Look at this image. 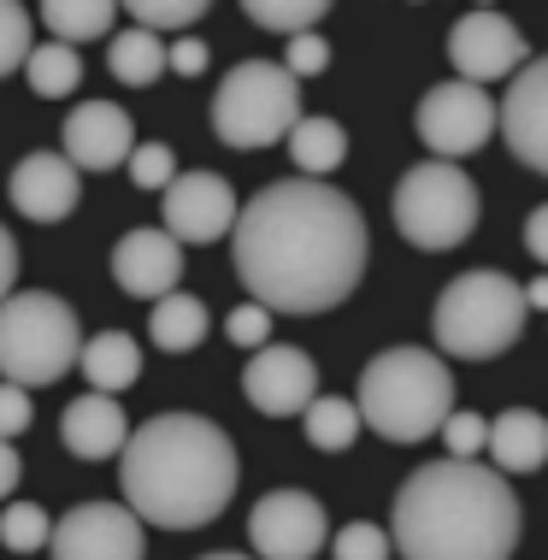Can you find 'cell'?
Here are the masks:
<instances>
[{
    "mask_svg": "<svg viewBox=\"0 0 548 560\" xmlns=\"http://www.w3.org/2000/svg\"><path fill=\"white\" fill-rule=\"evenodd\" d=\"M236 278L266 313H330L365 278V219L330 184H266L231 224Z\"/></svg>",
    "mask_w": 548,
    "mask_h": 560,
    "instance_id": "cell-1",
    "label": "cell"
},
{
    "mask_svg": "<svg viewBox=\"0 0 548 560\" xmlns=\"http://www.w3.org/2000/svg\"><path fill=\"white\" fill-rule=\"evenodd\" d=\"M520 495L495 466L436 460L395 490L389 542L401 560H513L520 549Z\"/></svg>",
    "mask_w": 548,
    "mask_h": 560,
    "instance_id": "cell-2",
    "label": "cell"
},
{
    "mask_svg": "<svg viewBox=\"0 0 548 560\" xmlns=\"http://www.w3.org/2000/svg\"><path fill=\"white\" fill-rule=\"evenodd\" d=\"M125 508L160 532L212 525L236 495V443L201 413H160L125 443Z\"/></svg>",
    "mask_w": 548,
    "mask_h": 560,
    "instance_id": "cell-3",
    "label": "cell"
},
{
    "mask_svg": "<svg viewBox=\"0 0 548 560\" xmlns=\"http://www.w3.org/2000/svg\"><path fill=\"white\" fill-rule=\"evenodd\" d=\"M354 407L384 443H424L454 413V372L431 348H384L365 360Z\"/></svg>",
    "mask_w": 548,
    "mask_h": 560,
    "instance_id": "cell-4",
    "label": "cell"
},
{
    "mask_svg": "<svg viewBox=\"0 0 548 560\" xmlns=\"http://www.w3.org/2000/svg\"><path fill=\"white\" fill-rule=\"evenodd\" d=\"M525 313L530 307L520 283L495 266H478V271H460L436 295L431 330H436V348L454 360H495L525 337Z\"/></svg>",
    "mask_w": 548,
    "mask_h": 560,
    "instance_id": "cell-5",
    "label": "cell"
},
{
    "mask_svg": "<svg viewBox=\"0 0 548 560\" xmlns=\"http://www.w3.org/2000/svg\"><path fill=\"white\" fill-rule=\"evenodd\" d=\"M83 354L78 313L48 290H12L0 301V384H59Z\"/></svg>",
    "mask_w": 548,
    "mask_h": 560,
    "instance_id": "cell-6",
    "label": "cell"
},
{
    "mask_svg": "<svg viewBox=\"0 0 548 560\" xmlns=\"http://www.w3.org/2000/svg\"><path fill=\"white\" fill-rule=\"evenodd\" d=\"M295 118H301V83L271 59H242L212 95V130H219L224 148H242V154L283 142L295 130Z\"/></svg>",
    "mask_w": 548,
    "mask_h": 560,
    "instance_id": "cell-7",
    "label": "cell"
},
{
    "mask_svg": "<svg viewBox=\"0 0 548 560\" xmlns=\"http://www.w3.org/2000/svg\"><path fill=\"white\" fill-rule=\"evenodd\" d=\"M395 231L413 248L443 254L478 231V184L448 160H424L395 184Z\"/></svg>",
    "mask_w": 548,
    "mask_h": 560,
    "instance_id": "cell-8",
    "label": "cell"
},
{
    "mask_svg": "<svg viewBox=\"0 0 548 560\" xmlns=\"http://www.w3.org/2000/svg\"><path fill=\"white\" fill-rule=\"evenodd\" d=\"M413 125H419V142L431 148L436 160L454 165V160L478 154V148L495 136V101H490V89L436 83V89H424Z\"/></svg>",
    "mask_w": 548,
    "mask_h": 560,
    "instance_id": "cell-9",
    "label": "cell"
},
{
    "mask_svg": "<svg viewBox=\"0 0 548 560\" xmlns=\"http://www.w3.org/2000/svg\"><path fill=\"white\" fill-rule=\"evenodd\" d=\"M330 537L325 508L307 490H271L248 513V542L260 560H313Z\"/></svg>",
    "mask_w": 548,
    "mask_h": 560,
    "instance_id": "cell-10",
    "label": "cell"
},
{
    "mask_svg": "<svg viewBox=\"0 0 548 560\" xmlns=\"http://www.w3.org/2000/svg\"><path fill=\"white\" fill-rule=\"evenodd\" d=\"M142 549H148L142 520H136L125 502L71 508L66 520L54 525V537H48L54 560H142Z\"/></svg>",
    "mask_w": 548,
    "mask_h": 560,
    "instance_id": "cell-11",
    "label": "cell"
},
{
    "mask_svg": "<svg viewBox=\"0 0 548 560\" xmlns=\"http://www.w3.org/2000/svg\"><path fill=\"white\" fill-rule=\"evenodd\" d=\"M448 59H454V71H460V83L483 89V83H501L525 66V36L513 19L478 7L448 30Z\"/></svg>",
    "mask_w": 548,
    "mask_h": 560,
    "instance_id": "cell-12",
    "label": "cell"
},
{
    "mask_svg": "<svg viewBox=\"0 0 548 560\" xmlns=\"http://www.w3.org/2000/svg\"><path fill=\"white\" fill-rule=\"evenodd\" d=\"M242 213V201H236V189L224 184L219 172H183L172 177V189H165V236L177 242H219V236H231V224Z\"/></svg>",
    "mask_w": 548,
    "mask_h": 560,
    "instance_id": "cell-13",
    "label": "cell"
},
{
    "mask_svg": "<svg viewBox=\"0 0 548 560\" xmlns=\"http://www.w3.org/2000/svg\"><path fill=\"white\" fill-rule=\"evenodd\" d=\"M242 396L260 407V413H271V419L307 413L313 396H318V366L301 354V348L266 342L260 354L248 360V372H242Z\"/></svg>",
    "mask_w": 548,
    "mask_h": 560,
    "instance_id": "cell-14",
    "label": "cell"
},
{
    "mask_svg": "<svg viewBox=\"0 0 548 560\" xmlns=\"http://www.w3.org/2000/svg\"><path fill=\"white\" fill-rule=\"evenodd\" d=\"M495 130L513 148V160L548 177V54L530 59L520 78H513L508 101L495 107Z\"/></svg>",
    "mask_w": 548,
    "mask_h": 560,
    "instance_id": "cell-15",
    "label": "cell"
},
{
    "mask_svg": "<svg viewBox=\"0 0 548 560\" xmlns=\"http://www.w3.org/2000/svg\"><path fill=\"white\" fill-rule=\"evenodd\" d=\"M113 278L118 290L136 301H160L183 283V248L160 224H142V231H125L113 248Z\"/></svg>",
    "mask_w": 548,
    "mask_h": 560,
    "instance_id": "cell-16",
    "label": "cell"
},
{
    "mask_svg": "<svg viewBox=\"0 0 548 560\" xmlns=\"http://www.w3.org/2000/svg\"><path fill=\"white\" fill-rule=\"evenodd\" d=\"M59 136H66V160L78 165V172H113V165H125L130 148H136L130 113L113 107V101H83V107H71Z\"/></svg>",
    "mask_w": 548,
    "mask_h": 560,
    "instance_id": "cell-17",
    "label": "cell"
},
{
    "mask_svg": "<svg viewBox=\"0 0 548 560\" xmlns=\"http://www.w3.org/2000/svg\"><path fill=\"white\" fill-rule=\"evenodd\" d=\"M12 207H19L24 219H42V224H54V219H66L71 207H78V195H83V177H78V165H71L66 154H24L19 165H12Z\"/></svg>",
    "mask_w": 548,
    "mask_h": 560,
    "instance_id": "cell-18",
    "label": "cell"
},
{
    "mask_svg": "<svg viewBox=\"0 0 548 560\" xmlns=\"http://www.w3.org/2000/svg\"><path fill=\"white\" fill-rule=\"evenodd\" d=\"M59 443H66L71 454H83V460H113V454H125L130 443V419L125 407H118V396H78L59 413Z\"/></svg>",
    "mask_w": 548,
    "mask_h": 560,
    "instance_id": "cell-19",
    "label": "cell"
},
{
    "mask_svg": "<svg viewBox=\"0 0 548 560\" xmlns=\"http://www.w3.org/2000/svg\"><path fill=\"white\" fill-rule=\"evenodd\" d=\"M490 460L501 478L513 472H543L548 466V419L537 413V407H508V413L490 419Z\"/></svg>",
    "mask_w": 548,
    "mask_h": 560,
    "instance_id": "cell-20",
    "label": "cell"
},
{
    "mask_svg": "<svg viewBox=\"0 0 548 560\" xmlns=\"http://www.w3.org/2000/svg\"><path fill=\"white\" fill-rule=\"evenodd\" d=\"M78 372L89 377L95 396H118V389H130L136 377H142V348H136V337H125V330H101V337L83 342Z\"/></svg>",
    "mask_w": 548,
    "mask_h": 560,
    "instance_id": "cell-21",
    "label": "cell"
},
{
    "mask_svg": "<svg viewBox=\"0 0 548 560\" xmlns=\"http://www.w3.org/2000/svg\"><path fill=\"white\" fill-rule=\"evenodd\" d=\"M148 337H154V348H165V354H189V348L207 342V307L195 295H160L154 313H148Z\"/></svg>",
    "mask_w": 548,
    "mask_h": 560,
    "instance_id": "cell-22",
    "label": "cell"
},
{
    "mask_svg": "<svg viewBox=\"0 0 548 560\" xmlns=\"http://www.w3.org/2000/svg\"><path fill=\"white\" fill-rule=\"evenodd\" d=\"M283 142H289L295 172H307V177H325L348 160V136H342L337 118H295V130H289Z\"/></svg>",
    "mask_w": 548,
    "mask_h": 560,
    "instance_id": "cell-23",
    "label": "cell"
},
{
    "mask_svg": "<svg viewBox=\"0 0 548 560\" xmlns=\"http://www.w3.org/2000/svg\"><path fill=\"white\" fill-rule=\"evenodd\" d=\"M42 24L54 30V42L78 48V42H101V36H113L118 7H113V0H48V7H42Z\"/></svg>",
    "mask_w": 548,
    "mask_h": 560,
    "instance_id": "cell-24",
    "label": "cell"
},
{
    "mask_svg": "<svg viewBox=\"0 0 548 560\" xmlns=\"http://www.w3.org/2000/svg\"><path fill=\"white\" fill-rule=\"evenodd\" d=\"M106 66H113L118 83L148 89V83H160V71H165V42L130 24V30H118V36H113V48H106Z\"/></svg>",
    "mask_w": 548,
    "mask_h": 560,
    "instance_id": "cell-25",
    "label": "cell"
},
{
    "mask_svg": "<svg viewBox=\"0 0 548 560\" xmlns=\"http://www.w3.org/2000/svg\"><path fill=\"white\" fill-rule=\"evenodd\" d=\"M24 78L42 101H66L71 89L83 83V59H78V48H66V42H36L24 59Z\"/></svg>",
    "mask_w": 548,
    "mask_h": 560,
    "instance_id": "cell-26",
    "label": "cell"
},
{
    "mask_svg": "<svg viewBox=\"0 0 548 560\" xmlns=\"http://www.w3.org/2000/svg\"><path fill=\"white\" fill-rule=\"evenodd\" d=\"M301 425H307L313 448L342 454V448H354V436H360V407L342 401V396H313V407L301 413Z\"/></svg>",
    "mask_w": 548,
    "mask_h": 560,
    "instance_id": "cell-27",
    "label": "cell"
},
{
    "mask_svg": "<svg viewBox=\"0 0 548 560\" xmlns=\"http://www.w3.org/2000/svg\"><path fill=\"white\" fill-rule=\"evenodd\" d=\"M325 0H248V19L266 24V30H283L289 42L307 36L313 24H325Z\"/></svg>",
    "mask_w": 548,
    "mask_h": 560,
    "instance_id": "cell-28",
    "label": "cell"
},
{
    "mask_svg": "<svg viewBox=\"0 0 548 560\" xmlns=\"http://www.w3.org/2000/svg\"><path fill=\"white\" fill-rule=\"evenodd\" d=\"M48 537H54L48 508H36V502H12L7 513H0V542H7V549L36 555V549H48Z\"/></svg>",
    "mask_w": 548,
    "mask_h": 560,
    "instance_id": "cell-29",
    "label": "cell"
},
{
    "mask_svg": "<svg viewBox=\"0 0 548 560\" xmlns=\"http://www.w3.org/2000/svg\"><path fill=\"white\" fill-rule=\"evenodd\" d=\"M207 19V0H136L130 7V24L160 36V30H189Z\"/></svg>",
    "mask_w": 548,
    "mask_h": 560,
    "instance_id": "cell-30",
    "label": "cell"
},
{
    "mask_svg": "<svg viewBox=\"0 0 548 560\" xmlns=\"http://www.w3.org/2000/svg\"><path fill=\"white\" fill-rule=\"evenodd\" d=\"M125 165H130V184L136 189H154V195H165V189H172V177H177V154L165 142H136Z\"/></svg>",
    "mask_w": 548,
    "mask_h": 560,
    "instance_id": "cell-31",
    "label": "cell"
},
{
    "mask_svg": "<svg viewBox=\"0 0 548 560\" xmlns=\"http://www.w3.org/2000/svg\"><path fill=\"white\" fill-rule=\"evenodd\" d=\"M30 7H19V0H0V78L7 71H19L30 59Z\"/></svg>",
    "mask_w": 548,
    "mask_h": 560,
    "instance_id": "cell-32",
    "label": "cell"
},
{
    "mask_svg": "<svg viewBox=\"0 0 548 560\" xmlns=\"http://www.w3.org/2000/svg\"><path fill=\"white\" fill-rule=\"evenodd\" d=\"M330 555L337 560H389V532L384 525H342L337 537H330Z\"/></svg>",
    "mask_w": 548,
    "mask_h": 560,
    "instance_id": "cell-33",
    "label": "cell"
},
{
    "mask_svg": "<svg viewBox=\"0 0 548 560\" xmlns=\"http://www.w3.org/2000/svg\"><path fill=\"white\" fill-rule=\"evenodd\" d=\"M443 443H448V460H471V454H478L483 443H490V419L483 413H448L443 419Z\"/></svg>",
    "mask_w": 548,
    "mask_h": 560,
    "instance_id": "cell-34",
    "label": "cell"
},
{
    "mask_svg": "<svg viewBox=\"0 0 548 560\" xmlns=\"http://www.w3.org/2000/svg\"><path fill=\"white\" fill-rule=\"evenodd\" d=\"M325 66H330V42L318 36V30H307V36H295V42L283 48V71H289L295 83H301V78H318Z\"/></svg>",
    "mask_w": 548,
    "mask_h": 560,
    "instance_id": "cell-35",
    "label": "cell"
},
{
    "mask_svg": "<svg viewBox=\"0 0 548 560\" xmlns=\"http://www.w3.org/2000/svg\"><path fill=\"white\" fill-rule=\"evenodd\" d=\"M224 330H231L236 348H254V354H260L266 337H271V313L260 307V301H248V307H236L231 319H224Z\"/></svg>",
    "mask_w": 548,
    "mask_h": 560,
    "instance_id": "cell-36",
    "label": "cell"
},
{
    "mask_svg": "<svg viewBox=\"0 0 548 560\" xmlns=\"http://www.w3.org/2000/svg\"><path fill=\"white\" fill-rule=\"evenodd\" d=\"M30 396L19 384H0V443H12V436H24L30 431Z\"/></svg>",
    "mask_w": 548,
    "mask_h": 560,
    "instance_id": "cell-37",
    "label": "cell"
},
{
    "mask_svg": "<svg viewBox=\"0 0 548 560\" xmlns=\"http://www.w3.org/2000/svg\"><path fill=\"white\" fill-rule=\"evenodd\" d=\"M165 71H177V78H201L207 71V42H195V36H183L165 48Z\"/></svg>",
    "mask_w": 548,
    "mask_h": 560,
    "instance_id": "cell-38",
    "label": "cell"
},
{
    "mask_svg": "<svg viewBox=\"0 0 548 560\" xmlns=\"http://www.w3.org/2000/svg\"><path fill=\"white\" fill-rule=\"evenodd\" d=\"M12 290H19V242H12V231L0 224V301H7Z\"/></svg>",
    "mask_w": 548,
    "mask_h": 560,
    "instance_id": "cell-39",
    "label": "cell"
},
{
    "mask_svg": "<svg viewBox=\"0 0 548 560\" xmlns=\"http://www.w3.org/2000/svg\"><path fill=\"white\" fill-rule=\"evenodd\" d=\"M525 248H530V254H537V260L548 266V201H543L537 213L525 219Z\"/></svg>",
    "mask_w": 548,
    "mask_h": 560,
    "instance_id": "cell-40",
    "label": "cell"
},
{
    "mask_svg": "<svg viewBox=\"0 0 548 560\" xmlns=\"http://www.w3.org/2000/svg\"><path fill=\"white\" fill-rule=\"evenodd\" d=\"M19 472H24V466H19V448H12V443H0V502L12 495V483H19Z\"/></svg>",
    "mask_w": 548,
    "mask_h": 560,
    "instance_id": "cell-41",
    "label": "cell"
},
{
    "mask_svg": "<svg viewBox=\"0 0 548 560\" xmlns=\"http://www.w3.org/2000/svg\"><path fill=\"white\" fill-rule=\"evenodd\" d=\"M525 307H543V313H548V278H537V283L525 290Z\"/></svg>",
    "mask_w": 548,
    "mask_h": 560,
    "instance_id": "cell-42",
    "label": "cell"
},
{
    "mask_svg": "<svg viewBox=\"0 0 548 560\" xmlns=\"http://www.w3.org/2000/svg\"><path fill=\"white\" fill-rule=\"evenodd\" d=\"M201 560H254V555H231V549H219V555H201Z\"/></svg>",
    "mask_w": 548,
    "mask_h": 560,
    "instance_id": "cell-43",
    "label": "cell"
}]
</instances>
